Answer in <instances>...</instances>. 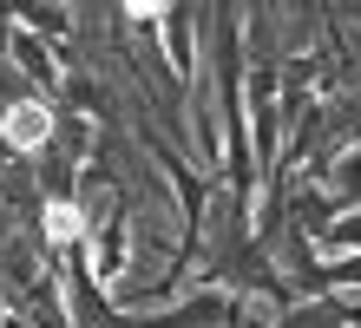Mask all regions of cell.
<instances>
[{
	"label": "cell",
	"mask_w": 361,
	"mask_h": 328,
	"mask_svg": "<svg viewBox=\"0 0 361 328\" xmlns=\"http://www.w3.org/2000/svg\"><path fill=\"white\" fill-rule=\"evenodd\" d=\"M7 138L13 145H39L47 138V112H39V105H13L7 112Z\"/></svg>",
	"instance_id": "obj_1"
},
{
	"label": "cell",
	"mask_w": 361,
	"mask_h": 328,
	"mask_svg": "<svg viewBox=\"0 0 361 328\" xmlns=\"http://www.w3.org/2000/svg\"><path fill=\"white\" fill-rule=\"evenodd\" d=\"M47 230H53V236H79V210H73V204H53V210H47Z\"/></svg>",
	"instance_id": "obj_2"
}]
</instances>
